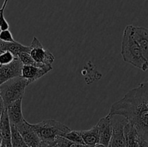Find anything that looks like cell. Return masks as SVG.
Masks as SVG:
<instances>
[{
	"instance_id": "1",
	"label": "cell",
	"mask_w": 148,
	"mask_h": 147,
	"mask_svg": "<svg viewBox=\"0 0 148 147\" xmlns=\"http://www.w3.org/2000/svg\"><path fill=\"white\" fill-rule=\"evenodd\" d=\"M108 114L125 118L135 128L140 138L148 141V81L113 104Z\"/></svg>"
},
{
	"instance_id": "2",
	"label": "cell",
	"mask_w": 148,
	"mask_h": 147,
	"mask_svg": "<svg viewBox=\"0 0 148 147\" xmlns=\"http://www.w3.org/2000/svg\"><path fill=\"white\" fill-rule=\"evenodd\" d=\"M132 24L125 27L122 36L121 54L123 61L141 69L143 71L148 70V62L142 53L141 49L133 35Z\"/></svg>"
},
{
	"instance_id": "3",
	"label": "cell",
	"mask_w": 148,
	"mask_h": 147,
	"mask_svg": "<svg viewBox=\"0 0 148 147\" xmlns=\"http://www.w3.org/2000/svg\"><path fill=\"white\" fill-rule=\"evenodd\" d=\"M32 128L42 141H55L59 136H63L71 131L66 125L55 120H45L38 123L31 124Z\"/></svg>"
},
{
	"instance_id": "4",
	"label": "cell",
	"mask_w": 148,
	"mask_h": 147,
	"mask_svg": "<svg viewBox=\"0 0 148 147\" xmlns=\"http://www.w3.org/2000/svg\"><path fill=\"white\" fill-rule=\"evenodd\" d=\"M28 86L27 80L22 76L10 79L0 85V93L4 108L19 99H23L26 86Z\"/></svg>"
},
{
	"instance_id": "5",
	"label": "cell",
	"mask_w": 148,
	"mask_h": 147,
	"mask_svg": "<svg viewBox=\"0 0 148 147\" xmlns=\"http://www.w3.org/2000/svg\"><path fill=\"white\" fill-rule=\"evenodd\" d=\"M30 48L29 53L40 67H52V63L55 59L54 56L50 50L41 44L36 37H33Z\"/></svg>"
},
{
	"instance_id": "6",
	"label": "cell",
	"mask_w": 148,
	"mask_h": 147,
	"mask_svg": "<svg viewBox=\"0 0 148 147\" xmlns=\"http://www.w3.org/2000/svg\"><path fill=\"white\" fill-rule=\"evenodd\" d=\"M109 115V114H108ZM111 115V122L112 126V135L108 146L109 147H126L124 126L127 123V120L119 115Z\"/></svg>"
},
{
	"instance_id": "7",
	"label": "cell",
	"mask_w": 148,
	"mask_h": 147,
	"mask_svg": "<svg viewBox=\"0 0 148 147\" xmlns=\"http://www.w3.org/2000/svg\"><path fill=\"white\" fill-rule=\"evenodd\" d=\"M23 66L21 61L17 57L8 64L0 65V85L10 79L21 76Z\"/></svg>"
},
{
	"instance_id": "8",
	"label": "cell",
	"mask_w": 148,
	"mask_h": 147,
	"mask_svg": "<svg viewBox=\"0 0 148 147\" xmlns=\"http://www.w3.org/2000/svg\"><path fill=\"white\" fill-rule=\"evenodd\" d=\"M23 141L30 147H37L40 144V139L32 128L31 125L26 120L19 125H16Z\"/></svg>"
},
{
	"instance_id": "9",
	"label": "cell",
	"mask_w": 148,
	"mask_h": 147,
	"mask_svg": "<svg viewBox=\"0 0 148 147\" xmlns=\"http://www.w3.org/2000/svg\"><path fill=\"white\" fill-rule=\"evenodd\" d=\"M53 67H39L36 66H25L23 65L21 76L27 80L28 85L38 79L43 77Z\"/></svg>"
},
{
	"instance_id": "10",
	"label": "cell",
	"mask_w": 148,
	"mask_h": 147,
	"mask_svg": "<svg viewBox=\"0 0 148 147\" xmlns=\"http://www.w3.org/2000/svg\"><path fill=\"white\" fill-rule=\"evenodd\" d=\"M96 125L98 126V132H99V143L108 146L111 141V135H112L111 115L108 114L106 116L101 118Z\"/></svg>"
},
{
	"instance_id": "11",
	"label": "cell",
	"mask_w": 148,
	"mask_h": 147,
	"mask_svg": "<svg viewBox=\"0 0 148 147\" xmlns=\"http://www.w3.org/2000/svg\"><path fill=\"white\" fill-rule=\"evenodd\" d=\"M133 35L141 49L143 56L148 62V28L140 26H134Z\"/></svg>"
},
{
	"instance_id": "12",
	"label": "cell",
	"mask_w": 148,
	"mask_h": 147,
	"mask_svg": "<svg viewBox=\"0 0 148 147\" xmlns=\"http://www.w3.org/2000/svg\"><path fill=\"white\" fill-rule=\"evenodd\" d=\"M0 132L2 137L1 147H12L11 144V128L7 114V108H4L0 119Z\"/></svg>"
},
{
	"instance_id": "13",
	"label": "cell",
	"mask_w": 148,
	"mask_h": 147,
	"mask_svg": "<svg viewBox=\"0 0 148 147\" xmlns=\"http://www.w3.org/2000/svg\"><path fill=\"white\" fill-rule=\"evenodd\" d=\"M22 100L23 99H17L6 108L10 122L14 125H19L25 120L23 117L22 111Z\"/></svg>"
},
{
	"instance_id": "14",
	"label": "cell",
	"mask_w": 148,
	"mask_h": 147,
	"mask_svg": "<svg viewBox=\"0 0 148 147\" xmlns=\"http://www.w3.org/2000/svg\"><path fill=\"white\" fill-rule=\"evenodd\" d=\"M126 147H140V136L135 128L127 122L124 126Z\"/></svg>"
},
{
	"instance_id": "15",
	"label": "cell",
	"mask_w": 148,
	"mask_h": 147,
	"mask_svg": "<svg viewBox=\"0 0 148 147\" xmlns=\"http://www.w3.org/2000/svg\"><path fill=\"white\" fill-rule=\"evenodd\" d=\"M0 47H1L2 51L8 50L14 55V57L17 58H18L20 53H23V52L30 53V46H24L17 41L3 42L0 40Z\"/></svg>"
},
{
	"instance_id": "16",
	"label": "cell",
	"mask_w": 148,
	"mask_h": 147,
	"mask_svg": "<svg viewBox=\"0 0 148 147\" xmlns=\"http://www.w3.org/2000/svg\"><path fill=\"white\" fill-rule=\"evenodd\" d=\"M79 133L82 135V138L85 145L93 146L95 144L99 143V132H98V128L97 125H95V126L89 130L79 131Z\"/></svg>"
},
{
	"instance_id": "17",
	"label": "cell",
	"mask_w": 148,
	"mask_h": 147,
	"mask_svg": "<svg viewBox=\"0 0 148 147\" xmlns=\"http://www.w3.org/2000/svg\"><path fill=\"white\" fill-rule=\"evenodd\" d=\"M11 128V144L12 147H22L25 145L22 135H20L16 125L10 123Z\"/></svg>"
},
{
	"instance_id": "18",
	"label": "cell",
	"mask_w": 148,
	"mask_h": 147,
	"mask_svg": "<svg viewBox=\"0 0 148 147\" xmlns=\"http://www.w3.org/2000/svg\"><path fill=\"white\" fill-rule=\"evenodd\" d=\"M62 137L66 138L69 141H72V142L85 145L83 141V139L82 138V135L79 133V131H72L71 130L70 131L65 133Z\"/></svg>"
},
{
	"instance_id": "19",
	"label": "cell",
	"mask_w": 148,
	"mask_h": 147,
	"mask_svg": "<svg viewBox=\"0 0 148 147\" xmlns=\"http://www.w3.org/2000/svg\"><path fill=\"white\" fill-rule=\"evenodd\" d=\"M8 1L9 0H4L2 6L0 8V30H9L10 28V24L4 17V11L8 4Z\"/></svg>"
},
{
	"instance_id": "20",
	"label": "cell",
	"mask_w": 148,
	"mask_h": 147,
	"mask_svg": "<svg viewBox=\"0 0 148 147\" xmlns=\"http://www.w3.org/2000/svg\"><path fill=\"white\" fill-rule=\"evenodd\" d=\"M18 58L20 59V60L21 61L22 63H23V65H25V66H39L35 62V61L33 60L30 53H27V52H23V53H20L18 56ZM39 67H40V66H39Z\"/></svg>"
},
{
	"instance_id": "21",
	"label": "cell",
	"mask_w": 148,
	"mask_h": 147,
	"mask_svg": "<svg viewBox=\"0 0 148 147\" xmlns=\"http://www.w3.org/2000/svg\"><path fill=\"white\" fill-rule=\"evenodd\" d=\"M14 56L11 52L4 50L0 53V65H6L11 63L14 59Z\"/></svg>"
},
{
	"instance_id": "22",
	"label": "cell",
	"mask_w": 148,
	"mask_h": 147,
	"mask_svg": "<svg viewBox=\"0 0 148 147\" xmlns=\"http://www.w3.org/2000/svg\"><path fill=\"white\" fill-rule=\"evenodd\" d=\"M0 40L3 42H14L15 41L10 30H5L0 31Z\"/></svg>"
},
{
	"instance_id": "23",
	"label": "cell",
	"mask_w": 148,
	"mask_h": 147,
	"mask_svg": "<svg viewBox=\"0 0 148 147\" xmlns=\"http://www.w3.org/2000/svg\"><path fill=\"white\" fill-rule=\"evenodd\" d=\"M56 141H42L40 140V144L37 147H53L56 145Z\"/></svg>"
},
{
	"instance_id": "24",
	"label": "cell",
	"mask_w": 148,
	"mask_h": 147,
	"mask_svg": "<svg viewBox=\"0 0 148 147\" xmlns=\"http://www.w3.org/2000/svg\"><path fill=\"white\" fill-rule=\"evenodd\" d=\"M140 147H148V141H144L140 138Z\"/></svg>"
},
{
	"instance_id": "25",
	"label": "cell",
	"mask_w": 148,
	"mask_h": 147,
	"mask_svg": "<svg viewBox=\"0 0 148 147\" xmlns=\"http://www.w3.org/2000/svg\"><path fill=\"white\" fill-rule=\"evenodd\" d=\"M4 104H3L2 102V99H0V119H1V114H2L3 110L4 109Z\"/></svg>"
},
{
	"instance_id": "26",
	"label": "cell",
	"mask_w": 148,
	"mask_h": 147,
	"mask_svg": "<svg viewBox=\"0 0 148 147\" xmlns=\"http://www.w3.org/2000/svg\"><path fill=\"white\" fill-rule=\"evenodd\" d=\"M92 147H108V146H106L103 145V144H101V143H98V144H95V145L93 146Z\"/></svg>"
},
{
	"instance_id": "27",
	"label": "cell",
	"mask_w": 148,
	"mask_h": 147,
	"mask_svg": "<svg viewBox=\"0 0 148 147\" xmlns=\"http://www.w3.org/2000/svg\"><path fill=\"white\" fill-rule=\"evenodd\" d=\"M1 142H2V137H1V132H0V147H1Z\"/></svg>"
},
{
	"instance_id": "28",
	"label": "cell",
	"mask_w": 148,
	"mask_h": 147,
	"mask_svg": "<svg viewBox=\"0 0 148 147\" xmlns=\"http://www.w3.org/2000/svg\"><path fill=\"white\" fill-rule=\"evenodd\" d=\"M22 147H30V146H28L26 145V144H25V145H24L23 146H22Z\"/></svg>"
},
{
	"instance_id": "29",
	"label": "cell",
	"mask_w": 148,
	"mask_h": 147,
	"mask_svg": "<svg viewBox=\"0 0 148 147\" xmlns=\"http://www.w3.org/2000/svg\"><path fill=\"white\" fill-rule=\"evenodd\" d=\"M1 52H2V50H1V47H0V53H1Z\"/></svg>"
},
{
	"instance_id": "30",
	"label": "cell",
	"mask_w": 148,
	"mask_h": 147,
	"mask_svg": "<svg viewBox=\"0 0 148 147\" xmlns=\"http://www.w3.org/2000/svg\"><path fill=\"white\" fill-rule=\"evenodd\" d=\"M53 147H57V146H56V145H55V146H53Z\"/></svg>"
},
{
	"instance_id": "31",
	"label": "cell",
	"mask_w": 148,
	"mask_h": 147,
	"mask_svg": "<svg viewBox=\"0 0 148 147\" xmlns=\"http://www.w3.org/2000/svg\"><path fill=\"white\" fill-rule=\"evenodd\" d=\"M1 99V93H0V99Z\"/></svg>"
},
{
	"instance_id": "32",
	"label": "cell",
	"mask_w": 148,
	"mask_h": 147,
	"mask_svg": "<svg viewBox=\"0 0 148 147\" xmlns=\"http://www.w3.org/2000/svg\"><path fill=\"white\" fill-rule=\"evenodd\" d=\"M108 147H109V146H108Z\"/></svg>"
}]
</instances>
